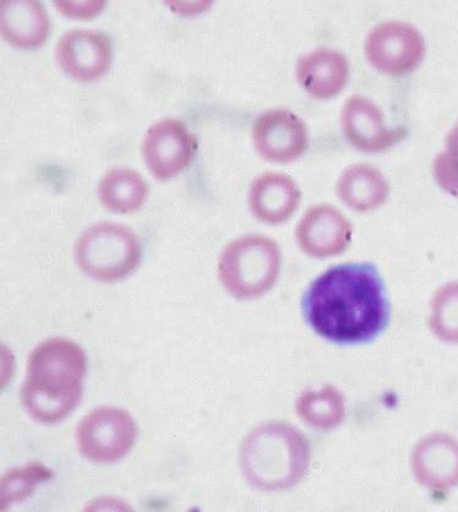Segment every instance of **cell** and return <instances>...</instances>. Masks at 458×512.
<instances>
[{"instance_id":"3","label":"cell","mask_w":458,"mask_h":512,"mask_svg":"<svg viewBox=\"0 0 458 512\" xmlns=\"http://www.w3.org/2000/svg\"><path fill=\"white\" fill-rule=\"evenodd\" d=\"M242 466L255 487L286 488L302 472V441L293 430L281 424L256 429L243 445Z\"/></svg>"},{"instance_id":"8","label":"cell","mask_w":458,"mask_h":512,"mask_svg":"<svg viewBox=\"0 0 458 512\" xmlns=\"http://www.w3.org/2000/svg\"><path fill=\"white\" fill-rule=\"evenodd\" d=\"M198 151V140L187 124L165 118L145 134L143 155L147 168L160 181H167L187 168Z\"/></svg>"},{"instance_id":"5","label":"cell","mask_w":458,"mask_h":512,"mask_svg":"<svg viewBox=\"0 0 458 512\" xmlns=\"http://www.w3.org/2000/svg\"><path fill=\"white\" fill-rule=\"evenodd\" d=\"M280 270V252L271 239L245 236L229 244L222 253L218 274L233 296H260L274 285Z\"/></svg>"},{"instance_id":"2","label":"cell","mask_w":458,"mask_h":512,"mask_svg":"<svg viewBox=\"0 0 458 512\" xmlns=\"http://www.w3.org/2000/svg\"><path fill=\"white\" fill-rule=\"evenodd\" d=\"M86 354L75 342L51 339L30 354L21 402L36 422L54 424L74 411L83 396Z\"/></svg>"},{"instance_id":"13","label":"cell","mask_w":458,"mask_h":512,"mask_svg":"<svg viewBox=\"0 0 458 512\" xmlns=\"http://www.w3.org/2000/svg\"><path fill=\"white\" fill-rule=\"evenodd\" d=\"M298 241L305 252L329 256L342 252L351 238L350 223L329 206H318L307 212L298 226Z\"/></svg>"},{"instance_id":"21","label":"cell","mask_w":458,"mask_h":512,"mask_svg":"<svg viewBox=\"0 0 458 512\" xmlns=\"http://www.w3.org/2000/svg\"><path fill=\"white\" fill-rule=\"evenodd\" d=\"M56 7L61 10L65 15L72 16V18H91L101 12L105 7V2H90V3H54Z\"/></svg>"},{"instance_id":"14","label":"cell","mask_w":458,"mask_h":512,"mask_svg":"<svg viewBox=\"0 0 458 512\" xmlns=\"http://www.w3.org/2000/svg\"><path fill=\"white\" fill-rule=\"evenodd\" d=\"M299 190L290 177L265 173L255 179L250 189L249 204L253 214L267 223L286 221L297 209Z\"/></svg>"},{"instance_id":"19","label":"cell","mask_w":458,"mask_h":512,"mask_svg":"<svg viewBox=\"0 0 458 512\" xmlns=\"http://www.w3.org/2000/svg\"><path fill=\"white\" fill-rule=\"evenodd\" d=\"M434 325L446 340L458 341V285H450L436 299Z\"/></svg>"},{"instance_id":"20","label":"cell","mask_w":458,"mask_h":512,"mask_svg":"<svg viewBox=\"0 0 458 512\" xmlns=\"http://www.w3.org/2000/svg\"><path fill=\"white\" fill-rule=\"evenodd\" d=\"M436 181L458 198V123L446 139V151L436 157L434 165Z\"/></svg>"},{"instance_id":"6","label":"cell","mask_w":458,"mask_h":512,"mask_svg":"<svg viewBox=\"0 0 458 512\" xmlns=\"http://www.w3.org/2000/svg\"><path fill=\"white\" fill-rule=\"evenodd\" d=\"M135 422L129 413L114 407H102L83 419L78 428V445L87 460L112 464L133 449Z\"/></svg>"},{"instance_id":"18","label":"cell","mask_w":458,"mask_h":512,"mask_svg":"<svg viewBox=\"0 0 458 512\" xmlns=\"http://www.w3.org/2000/svg\"><path fill=\"white\" fill-rule=\"evenodd\" d=\"M52 477L53 472L40 464H31L7 473L2 481V509L29 498L38 484Z\"/></svg>"},{"instance_id":"17","label":"cell","mask_w":458,"mask_h":512,"mask_svg":"<svg viewBox=\"0 0 458 512\" xmlns=\"http://www.w3.org/2000/svg\"><path fill=\"white\" fill-rule=\"evenodd\" d=\"M338 193L351 208L367 211L384 203L387 185L373 168L357 166L343 174L338 183Z\"/></svg>"},{"instance_id":"11","label":"cell","mask_w":458,"mask_h":512,"mask_svg":"<svg viewBox=\"0 0 458 512\" xmlns=\"http://www.w3.org/2000/svg\"><path fill=\"white\" fill-rule=\"evenodd\" d=\"M350 76V64L345 54L321 48L305 54L297 65L299 84L318 100H329L345 89Z\"/></svg>"},{"instance_id":"7","label":"cell","mask_w":458,"mask_h":512,"mask_svg":"<svg viewBox=\"0 0 458 512\" xmlns=\"http://www.w3.org/2000/svg\"><path fill=\"white\" fill-rule=\"evenodd\" d=\"M365 54L379 72L402 76L413 72L421 64L425 43L416 27L400 21H389L369 32Z\"/></svg>"},{"instance_id":"12","label":"cell","mask_w":458,"mask_h":512,"mask_svg":"<svg viewBox=\"0 0 458 512\" xmlns=\"http://www.w3.org/2000/svg\"><path fill=\"white\" fill-rule=\"evenodd\" d=\"M342 125L348 140L364 151L384 150L401 138V132L386 127L380 108L362 96L348 98Z\"/></svg>"},{"instance_id":"16","label":"cell","mask_w":458,"mask_h":512,"mask_svg":"<svg viewBox=\"0 0 458 512\" xmlns=\"http://www.w3.org/2000/svg\"><path fill=\"white\" fill-rule=\"evenodd\" d=\"M98 195L106 209L117 214L139 210L149 195V185L128 168L108 171L98 184Z\"/></svg>"},{"instance_id":"1","label":"cell","mask_w":458,"mask_h":512,"mask_svg":"<svg viewBox=\"0 0 458 512\" xmlns=\"http://www.w3.org/2000/svg\"><path fill=\"white\" fill-rule=\"evenodd\" d=\"M302 310L310 329L340 346L375 341L391 318L383 277L370 263L337 265L325 271L305 291Z\"/></svg>"},{"instance_id":"4","label":"cell","mask_w":458,"mask_h":512,"mask_svg":"<svg viewBox=\"0 0 458 512\" xmlns=\"http://www.w3.org/2000/svg\"><path fill=\"white\" fill-rule=\"evenodd\" d=\"M75 259L80 270L92 279L116 282L138 268L141 245L127 226L101 222L81 234L75 245Z\"/></svg>"},{"instance_id":"10","label":"cell","mask_w":458,"mask_h":512,"mask_svg":"<svg viewBox=\"0 0 458 512\" xmlns=\"http://www.w3.org/2000/svg\"><path fill=\"white\" fill-rule=\"evenodd\" d=\"M253 140L264 159L290 162L302 155L308 136L305 125L296 114L287 110H271L256 118Z\"/></svg>"},{"instance_id":"15","label":"cell","mask_w":458,"mask_h":512,"mask_svg":"<svg viewBox=\"0 0 458 512\" xmlns=\"http://www.w3.org/2000/svg\"><path fill=\"white\" fill-rule=\"evenodd\" d=\"M49 19L40 2H2L0 29L12 45L25 49L43 45L49 34Z\"/></svg>"},{"instance_id":"9","label":"cell","mask_w":458,"mask_h":512,"mask_svg":"<svg viewBox=\"0 0 458 512\" xmlns=\"http://www.w3.org/2000/svg\"><path fill=\"white\" fill-rule=\"evenodd\" d=\"M56 58L65 73L80 81L101 78L111 68V38L102 32L76 29L65 32L56 47Z\"/></svg>"}]
</instances>
